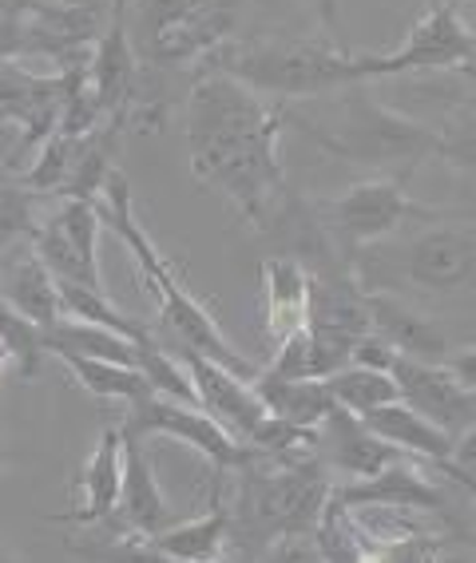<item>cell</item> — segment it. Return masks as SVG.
I'll return each instance as SVG.
<instances>
[{
  "label": "cell",
  "instance_id": "25",
  "mask_svg": "<svg viewBox=\"0 0 476 563\" xmlns=\"http://www.w3.org/2000/svg\"><path fill=\"white\" fill-rule=\"evenodd\" d=\"M330 397L337 401V409L354 412V417H369L381 405L397 401V382L394 373L362 369V365H345V369L322 377Z\"/></svg>",
  "mask_w": 476,
  "mask_h": 563
},
{
  "label": "cell",
  "instance_id": "44",
  "mask_svg": "<svg viewBox=\"0 0 476 563\" xmlns=\"http://www.w3.org/2000/svg\"><path fill=\"white\" fill-rule=\"evenodd\" d=\"M0 563H21V560H16L12 552H4V548H0Z\"/></svg>",
  "mask_w": 476,
  "mask_h": 563
},
{
  "label": "cell",
  "instance_id": "6",
  "mask_svg": "<svg viewBox=\"0 0 476 563\" xmlns=\"http://www.w3.org/2000/svg\"><path fill=\"white\" fill-rule=\"evenodd\" d=\"M409 219H441L436 207H421L409 199L406 183L389 175H369L357 179L345 195H337L322 214V231L334 251L354 266V258L377 242L397 234Z\"/></svg>",
  "mask_w": 476,
  "mask_h": 563
},
{
  "label": "cell",
  "instance_id": "5",
  "mask_svg": "<svg viewBox=\"0 0 476 563\" xmlns=\"http://www.w3.org/2000/svg\"><path fill=\"white\" fill-rule=\"evenodd\" d=\"M295 123L322 152L401 183L421 159H436V131L386 108L365 84H354V88L342 91V123L334 131H322L310 120Z\"/></svg>",
  "mask_w": 476,
  "mask_h": 563
},
{
  "label": "cell",
  "instance_id": "19",
  "mask_svg": "<svg viewBox=\"0 0 476 563\" xmlns=\"http://www.w3.org/2000/svg\"><path fill=\"white\" fill-rule=\"evenodd\" d=\"M362 421L369 433L381 437V441L394 444V449H401L406 456H417V461L433 464V468L449 461L453 437H449L445 429H436L433 421H425L417 409H409L401 397L381 405V409H374L369 417H362Z\"/></svg>",
  "mask_w": 476,
  "mask_h": 563
},
{
  "label": "cell",
  "instance_id": "2",
  "mask_svg": "<svg viewBox=\"0 0 476 563\" xmlns=\"http://www.w3.org/2000/svg\"><path fill=\"white\" fill-rule=\"evenodd\" d=\"M96 211H100L103 227H108V231H112L128 251H132L135 271H140L143 286L155 294V302H159V313H163V325L179 338V350L203 353V357H211V362L226 365V369H234L239 377L254 382V377H258V365H254L239 345H231V338L223 333V325L214 322V313L207 310V306L199 302V298H195L179 278H175L171 262L163 258L159 246L147 239V231H143V222L135 219L132 183L123 179L115 167H112V175H108V183H103V195L96 199Z\"/></svg>",
  "mask_w": 476,
  "mask_h": 563
},
{
  "label": "cell",
  "instance_id": "3",
  "mask_svg": "<svg viewBox=\"0 0 476 563\" xmlns=\"http://www.w3.org/2000/svg\"><path fill=\"white\" fill-rule=\"evenodd\" d=\"M234 476H239V488H234L231 532L243 536L251 555L278 540L314 536L334 493V476L322 456L283 464L254 453Z\"/></svg>",
  "mask_w": 476,
  "mask_h": 563
},
{
  "label": "cell",
  "instance_id": "14",
  "mask_svg": "<svg viewBox=\"0 0 476 563\" xmlns=\"http://www.w3.org/2000/svg\"><path fill=\"white\" fill-rule=\"evenodd\" d=\"M334 500L345 508H394V512H413L429 516V520H445V496L436 493L433 484L421 476L413 461H394L369 481H354L334 488Z\"/></svg>",
  "mask_w": 476,
  "mask_h": 563
},
{
  "label": "cell",
  "instance_id": "8",
  "mask_svg": "<svg viewBox=\"0 0 476 563\" xmlns=\"http://www.w3.org/2000/svg\"><path fill=\"white\" fill-rule=\"evenodd\" d=\"M120 433L140 437V441L175 437L179 444H187V449H195V453L203 456L214 473H239L254 456L251 444L234 441L223 424H214L199 405H179L171 397H159V393H147V397L128 405Z\"/></svg>",
  "mask_w": 476,
  "mask_h": 563
},
{
  "label": "cell",
  "instance_id": "27",
  "mask_svg": "<svg viewBox=\"0 0 476 563\" xmlns=\"http://www.w3.org/2000/svg\"><path fill=\"white\" fill-rule=\"evenodd\" d=\"M68 555L80 563H175L167 552L155 548L152 536H135V532H115L108 540H84L68 543Z\"/></svg>",
  "mask_w": 476,
  "mask_h": 563
},
{
  "label": "cell",
  "instance_id": "7",
  "mask_svg": "<svg viewBox=\"0 0 476 563\" xmlns=\"http://www.w3.org/2000/svg\"><path fill=\"white\" fill-rule=\"evenodd\" d=\"M468 0H433L429 12L409 29L406 44L381 56H365L362 71L365 80H389V76H413V71H445L465 68L476 52V29L465 16Z\"/></svg>",
  "mask_w": 476,
  "mask_h": 563
},
{
  "label": "cell",
  "instance_id": "13",
  "mask_svg": "<svg viewBox=\"0 0 476 563\" xmlns=\"http://www.w3.org/2000/svg\"><path fill=\"white\" fill-rule=\"evenodd\" d=\"M171 504L163 496L159 476L147 444L140 437H123V484L115 512L108 520L112 532H135V536H159L163 528H171Z\"/></svg>",
  "mask_w": 476,
  "mask_h": 563
},
{
  "label": "cell",
  "instance_id": "24",
  "mask_svg": "<svg viewBox=\"0 0 476 563\" xmlns=\"http://www.w3.org/2000/svg\"><path fill=\"white\" fill-rule=\"evenodd\" d=\"M68 373L91 397H100V401H123L132 405L140 397H147V382H143V373L135 365H115V362H100V357H80V353H56Z\"/></svg>",
  "mask_w": 476,
  "mask_h": 563
},
{
  "label": "cell",
  "instance_id": "36",
  "mask_svg": "<svg viewBox=\"0 0 476 563\" xmlns=\"http://www.w3.org/2000/svg\"><path fill=\"white\" fill-rule=\"evenodd\" d=\"M445 369L453 373L456 382L465 385L468 393H476V350L449 353V357H445Z\"/></svg>",
  "mask_w": 476,
  "mask_h": 563
},
{
  "label": "cell",
  "instance_id": "9",
  "mask_svg": "<svg viewBox=\"0 0 476 563\" xmlns=\"http://www.w3.org/2000/svg\"><path fill=\"white\" fill-rule=\"evenodd\" d=\"M100 231H103V219L96 211V202L64 199L32 231V246H36L32 254L48 266V274L56 282H76V286H88V290H103Z\"/></svg>",
  "mask_w": 476,
  "mask_h": 563
},
{
  "label": "cell",
  "instance_id": "18",
  "mask_svg": "<svg viewBox=\"0 0 476 563\" xmlns=\"http://www.w3.org/2000/svg\"><path fill=\"white\" fill-rule=\"evenodd\" d=\"M310 266L298 254H270L263 262V313L274 345L310 325Z\"/></svg>",
  "mask_w": 476,
  "mask_h": 563
},
{
  "label": "cell",
  "instance_id": "26",
  "mask_svg": "<svg viewBox=\"0 0 476 563\" xmlns=\"http://www.w3.org/2000/svg\"><path fill=\"white\" fill-rule=\"evenodd\" d=\"M84 135H68V131H52L48 140L41 143V155L32 159V167L21 175L24 191H44V195H60V187L68 183L71 163L80 155Z\"/></svg>",
  "mask_w": 476,
  "mask_h": 563
},
{
  "label": "cell",
  "instance_id": "47",
  "mask_svg": "<svg viewBox=\"0 0 476 563\" xmlns=\"http://www.w3.org/2000/svg\"><path fill=\"white\" fill-rule=\"evenodd\" d=\"M0 123H4V120H0Z\"/></svg>",
  "mask_w": 476,
  "mask_h": 563
},
{
  "label": "cell",
  "instance_id": "21",
  "mask_svg": "<svg viewBox=\"0 0 476 563\" xmlns=\"http://www.w3.org/2000/svg\"><path fill=\"white\" fill-rule=\"evenodd\" d=\"M254 393L263 397L270 417L306 424V429H322L325 417L337 409V401L330 397L322 377H298V382H286V377H270L266 369H258Z\"/></svg>",
  "mask_w": 476,
  "mask_h": 563
},
{
  "label": "cell",
  "instance_id": "23",
  "mask_svg": "<svg viewBox=\"0 0 476 563\" xmlns=\"http://www.w3.org/2000/svg\"><path fill=\"white\" fill-rule=\"evenodd\" d=\"M44 353H80V357H100V362L135 365V342L123 333L103 330V325L80 322V318H60L44 330Z\"/></svg>",
  "mask_w": 476,
  "mask_h": 563
},
{
  "label": "cell",
  "instance_id": "30",
  "mask_svg": "<svg viewBox=\"0 0 476 563\" xmlns=\"http://www.w3.org/2000/svg\"><path fill=\"white\" fill-rule=\"evenodd\" d=\"M0 342L12 353V362L21 365L24 377H36L44 357V330L32 325L29 318H21L4 298H0Z\"/></svg>",
  "mask_w": 476,
  "mask_h": 563
},
{
  "label": "cell",
  "instance_id": "22",
  "mask_svg": "<svg viewBox=\"0 0 476 563\" xmlns=\"http://www.w3.org/2000/svg\"><path fill=\"white\" fill-rule=\"evenodd\" d=\"M0 298L21 313V318H29L32 325H41V330H48L52 322L64 318L60 286H56V278H52L48 266L36 254H24L21 262H12L9 271H4Z\"/></svg>",
  "mask_w": 476,
  "mask_h": 563
},
{
  "label": "cell",
  "instance_id": "10",
  "mask_svg": "<svg viewBox=\"0 0 476 563\" xmlns=\"http://www.w3.org/2000/svg\"><path fill=\"white\" fill-rule=\"evenodd\" d=\"M401 278L421 294H461L476 286V222L429 227L401 251Z\"/></svg>",
  "mask_w": 476,
  "mask_h": 563
},
{
  "label": "cell",
  "instance_id": "42",
  "mask_svg": "<svg viewBox=\"0 0 476 563\" xmlns=\"http://www.w3.org/2000/svg\"><path fill=\"white\" fill-rule=\"evenodd\" d=\"M456 484H461V488H465V496H468V500L476 504V481H456Z\"/></svg>",
  "mask_w": 476,
  "mask_h": 563
},
{
  "label": "cell",
  "instance_id": "1",
  "mask_svg": "<svg viewBox=\"0 0 476 563\" xmlns=\"http://www.w3.org/2000/svg\"><path fill=\"white\" fill-rule=\"evenodd\" d=\"M286 108L223 71H207L187 96V152L191 172L263 231L286 187L283 167Z\"/></svg>",
  "mask_w": 476,
  "mask_h": 563
},
{
  "label": "cell",
  "instance_id": "28",
  "mask_svg": "<svg viewBox=\"0 0 476 563\" xmlns=\"http://www.w3.org/2000/svg\"><path fill=\"white\" fill-rule=\"evenodd\" d=\"M441 548H445V536L436 528H417V532L386 536V540L362 536V563H433Z\"/></svg>",
  "mask_w": 476,
  "mask_h": 563
},
{
  "label": "cell",
  "instance_id": "38",
  "mask_svg": "<svg viewBox=\"0 0 476 563\" xmlns=\"http://www.w3.org/2000/svg\"><path fill=\"white\" fill-rule=\"evenodd\" d=\"M306 4L318 12L322 29H334V24H337V0H306Z\"/></svg>",
  "mask_w": 476,
  "mask_h": 563
},
{
  "label": "cell",
  "instance_id": "16",
  "mask_svg": "<svg viewBox=\"0 0 476 563\" xmlns=\"http://www.w3.org/2000/svg\"><path fill=\"white\" fill-rule=\"evenodd\" d=\"M365 310H369V330L381 333L397 350V357H413V362H445L449 338L429 313L413 310L401 298L386 290H365Z\"/></svg>",
  "mask_w": 476,
  "mask_h": 563
},
{
  "label": "cell",
  "instance_id": "39",
  "mask_svg": "<svg viewBox=\"0 0 476 563\" xmlns=\"http://www.w3.org/2000/svg\"><path fill=\"white\" fill-rule=\"evenodd\" d=\"M433 563H476V552H468V548H441L433 555Z\"/></svg>",
  "mask_w": 476,
  "mask_h": 563
},
{
  "label": "cell",
  "instance_id": "4",
  "mask_svg": "<svg viewBox=\"0 0 476 563\" xmlns=\"http://www.w3.org/2000/svg\"><path fill=\"white\" fill-rule=\"evenodd\" d=\"M207 60L211 71H223L274 103L314 100L369 84L362 52H345L334 41H226Z\"/></svg>",
  "mask_w": 476,
  "mask_h": 563
},
{
  "label": "cell",
  "instance_id": "43",
  "mask_svg": "<svg viewBox=\"0 0 476 563\" xmlns=\"http://www.w3.org/2000/svg\"><path fill=\"white\" fill-rule=\"evenodd\" d=\"M9 362H12V353L4 350V342H0V377H4V365H9Z\"/></svg>",
  "mask_w": 476,
  "mask_h": 563
},
{
  "label": "cell",
  "instance_id": "29",
  "mask_svg": "<svg viewBox=\"0 0 476 563\" xmlns=\"http://www.w3.org/2000/svg\"><path fill=\"white\" fill-rule=\"evenodd\" d=\"M436 159H445L456 175L476 183V108H456L436 131Z\"/></svg>",
  "mask_w": 476,
  "mask_h": 563
},
{
  "label": "cell",
  "instance_id": "31",
  "mask_svg": "<svg viewBox=\"0 0 476 563\" xmlns=\"http://www.w3.org/2000/svg\"><path fill=\"white\" fill-rule=\"evenodd\" d=\"M270 377H286V382H298V377H318L314 369V342H310V330H298L290 338L274 345V357L266 365Z\"/></svg>",
  "mask_w": 476,
  "mask_h": 563
},
{
  "label": "cell",
  "instance_id": "12",
  "mask_svg": "<svg viewBox=\"0 0 476 563\" xmlns=\"http://www.w3.org/2000/svg\"><path fill=\"white\" fill-rule=\"evenodd\" d=\"M394 382L397 397L417 409L425 421H433L436 429H445L449 437H456L461 429L476 421V393H468L445 369V362H413V357H397L394 362Z\"/></svg>",
  "mask_w": 476,
  "mask_h": 563
},
{
  "label": "cell",
  "instance_id": "11",
  "mask_svg": "<svg viewBox=\"0 0 476 563\" xmlns=\"http://www.w3.org/2000/svg\"><path fill=\"white\" fill-rule=\"evenodd\" d=\"M179 357H182V365H187V373H191L199 409H203L214 424H223L234 441H243V444L251 441L254 429L266 421V405H263V397L254 393V382L239 377V373L226 369V365L211 362L203 353L179 350Z\"/></svg>",
  "mask_w": 476,
  "mask_h": 563
},
{
  "label": "cell",
  "instance_id": "40",
  "mask_svg": "<svg viewBox=\"0 0 476 563\" xmlns=\"http://www.w3.org/2000/svg\"><path fill=\"white\" fill-rule=\"evenodd\" d=\"M128 9H132V0H112V21L128 24Z\"/></svg>",
  "mask_w": 476,
  "mask_h": 563
},
{
  "label": "cell",
  "instance_id": "45",
  "mask_svg": "<svg viewBox=\"0 0 476 563\" xmlns=\"http://www.w3.org/2000/svg\"><path fill=\"white\" fill-rule=\"evenodd\" d=\"M207 563H231V560H226V555H219V560H207Z\"/></svg>",
  "mask_w": 476,
  "mask_h": 563
},
{
  "label": "cell",
  "instance_id": "34",
  "mask_svg": "<svg viewBox=\"0 0 476 563\" xmlns=\"http://www.w3.org/2000/svg\"><path fill=\"white\" fill-rule=\"evenodd\" d=\"M397 362V350L381 338V333H362L350 350V365H362V369H377V373H389Z\"/></svg>",
  "mask_w": 476,
  "mask_h": 563
},
{
  "label": "cell",
  "instance_id": "35",
  "mask_svg": "<svg viewBox=\"0 0 476 563\" xmlns=\"http://www.w3.org/2000/svg\"><path fill=\"white\" fill-rule=\"evenodd\" d=\"M251 563H310V548L302 540H278L263 552H254Z\"/></svg>",
  "mask_w": 476,
  "mask_h": 563
},
{
  "label": "cell",
  "instance_id": "15",
  "mask_svg": "<svg viewBox=\"0 0 476 563\" xmlns=\"http://www.w3.org/2000/svg\"><path fill=\"white\" fill-rule=\"evenodd\" d=\"M318 456H322V464L330 473L350 476V484L369 481V476H377L394 461H406L401 449L374 437L365 429L362 417H354V412L345 409H334L325 417L322 429H318Z\"/></svg>",
  "mask_w": 476,
  "mask_h": 563
},
{
  "label": "cell",
  "instance_id": "17",
  "mask_svg": "<svg viewBox=\"0 0 476 563\" xmlns=\"http://www.w3.org/2000/svg\"><path fill=\"white\" fill-rule=\"evenodd\" d=\"M120 484H123V433L120 424H103L100 441L88 453L80 468V496H76V508L52 516V520L64 523H108L115 512V500H120Z\"/></svg>",
  "mask_w": 476,
  "mask_h": 563
},
{
  "label": "cell",
  "instance_id": "37",
  "mask_svg": "<svg viewBox=\"0 0 476 563\" xmlns=\"http://www.w3.org/2000/svg\"><path fill=\"white\" fill-rule=\"evenodd\" d=\"M56 4L71 12H91V16H108V21H112V0H56Z\"/></svg>",
  "mask_w": 476,
  "mask_h": 563
},
{
  "label": "cell",
  "instance_id": "46",
  "mask_svg": "<svg viewBox=\"0 0 476 563\" xmlns=\"http://www.w3.org/2000/svg\"><path fill=\"white\" fill-rule=\"evenodd\" d=\"M0 473H4V453H0Z\"/></svg>",
  "mask_w": 476,
  "mask_h": 563
},
{
  "label": "cell",
  "instance_id": "33",
  "mask_svg": "<svg viewBox=\"0 0 476 563\" xmlns=\"http://www.w3.org/2000/svg\"><path fill=\"white\" fill-rule=\"evenodd\" d=\"M436 473H445L449 481H476V421L453 437L449 461L436 464Z\"/></svg>",
  "mask_w": 476,
  "mask_h": 563
},
{
  "label": "cell",
  "instance_id": "20",
  "mask_svg": "<svg viewBox=\"0 0 476 563\" xmlns=\"http://www.w3.org/2000/svg\"><path fill=\"white\" fill-rule=\"evenodd\" d=\"M152 540H155V548L171 555L175 563L219 560V555L226 552V543H231V504L214 493L211 508H207L203 516L171 523V528H163V532L152 536Z\"/></svg>",
  "mask_w": 476,
  "mask_h": 563
},
{
  "label": "cell",
  "instance_id": "32",
  "mask_svg": "<svg viewBox=\"0 0 476 563\" xmlns=\"http://www.w3.org/2000/svg\"><path fill=\"white\" fill-rule=\"evenodd\" d=\"M29 0H0V68L29 56Z\"/></svg>",
  "mask_w": 476,
  "mask_h": 563
},
{
  "label": "cell",
  "instance_id": "41",
  "mask_svg": "<svg viewBox=\"0 0 476 563\" xmlns=\"http://www.w3.org/2000/svg\"><path fill=\"white\" fill-rule=\"evenodd\" d=\"M473 29H476V21H473ZM461 76H465V80H468V84H473V88H476V52H473V60H468L465 68H461Z\"/></svg>",
  "mask_w": 476,
  "mask_h": 563
}]
</instances>
